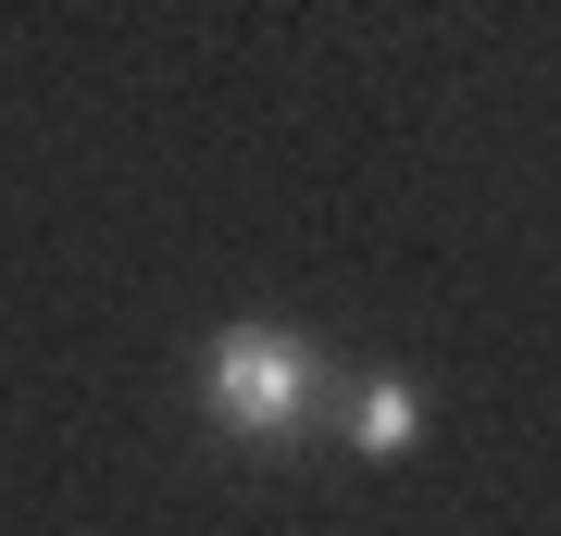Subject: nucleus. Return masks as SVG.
Listing matches in <instances>:
<instances>
[{"instance_id": "nucleus-2", "label": "nucleus", "mask_w": 561, "mask_h": 536, "mask_svg": "<svg viewBox=\"0 0 561 536\" xmlns=\"http://www.w3.org/2000/svg\"><path fill=\"white\" fill-rule=\"evenodd\" d=\"M412 437H424V387H412V375H362V387H350V449H362V461H400Z\"/></svg>"}, {"instance_id": "nucleus-1", "label": "nucleus", "mask_w": 561, "mask_h": 536, "mask_svg": "<svg viewBox=\"0 0 561 536\" xmlns=\"http://www.w3.org/2000/svg\"><path fill=\"white\" fill-rule=\"evenodd\" d=\"M201 412L225 437H287V424L324 412V350L287 338V324H225L201 350Z\"/></svg>"}]
</instances>
